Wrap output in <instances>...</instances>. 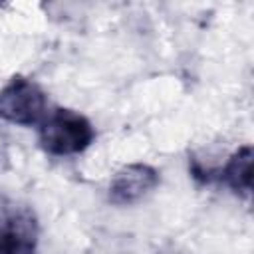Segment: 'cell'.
Listing matches in <instances>:
<instances>
[{
  "mask_svg": "<svg viewBox=\"0 0 254 254\" xmlns=\"http://www.w3.org/2000/svg\"><path fill=\"white\" fill-rule=\"evenodd\" d=\"M192 177L202 181V183L218 181V183L226 185L236 196L248 198L250 190H252V147L250 145L238 147L228 157V161L218 169H200V167H196Z\"/></svg>",
  "mask_w": 254,
  "mask_h": 254,
  "instance_id": "cell-5",
  "label": "cell"
},
{
  "mask_svg": "<svg viewBox=\"0 0 254 254\" xmlns=\"http://www.w3.org/2000/svg\"><path fill=\"white\" fill-rule=\"evenodd\" d=\"M95 139L91 121L79 111L54 107L38 125V141L48 155L69 157L83 153Z\"/></svg>",
  "mask_w": 254,
  "mask_h": 254,
  "instance_id": "cell-1",
  "label": "cell"
},
{
  "mask_svg": "<svg viewBox=\"0 0 254 254\" xmlns=\"http://www.w3.org/2000/svg\"><path fill=\"white\" fill-rule=\"evenodd\" d=\"M161 183L155 167L145 163H131L121 167L109 183V202L117 206H131L151 194Z\"/></svg>",
  "mask_w": 254,
  "mask_h": 254,
  "instance_id": "cell-4",
  "label": "cell"
},
{
  "mask_svg": "<svg viewBox=\"0 0 254 254\" xmlns=\"http://www.w3.org/2000/svg\"><path fill=\"white\" fill-rule=\"evenodd\" d=\"M48 111L46 91L26 75H14L0 89V119L8 123L22 127L40 125Z\"/></svg>",
  "mask_w": 254,
  "mask_h": 254,
  "instance_id": "cell-2",
  "label": "cell"
},
{
  "mask_svg": "<svg viewBox=\"0 0 254 254\" xmlns=\"http://www.w3.org/2000/svg\"><path fill=\"white\" fill-rule=\"evenodd\" d=\"M40 228L28 206H8L0 214V254H36Z\"/></svg>",
  "mask_w": 254,
  "mask_h": 254,
  "instance_id": "cell-3",
  "label": "cell"
}]
</instances>
